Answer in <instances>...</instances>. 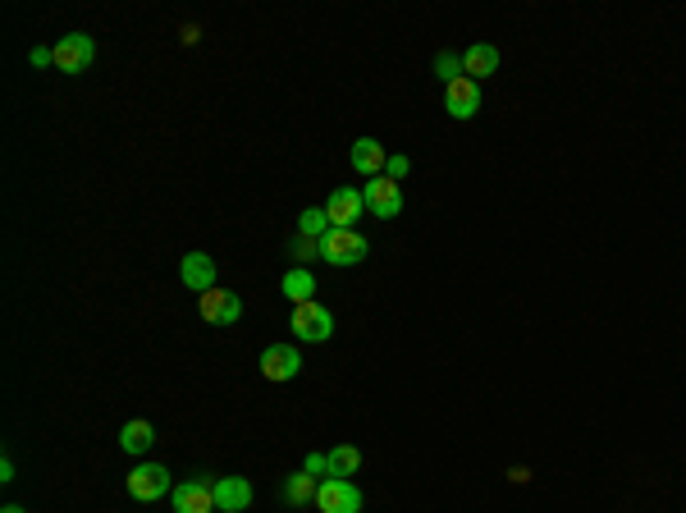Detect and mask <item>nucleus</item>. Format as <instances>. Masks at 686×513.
<instances>
[{
  "mask_svg": "<svg viewBox=\"0 0 686 513\" xmlns=\"http://www.w3.org/2000/svg\"><path fill=\"white\" fill-rule=\"evenodd\" d=\"M348 161H353V170H357V175L376 179V175H385V161H389V152H385V147H380L376 138H357V142H353V152H348Z\"/></svg>",
  "mask_w": 686,
  "mask_h": 513,
  "instance_id": "obj_13",
  "label": "nucleus"
},
{
  "mask_svg": "<svg viewBox=\"0 0 686 513\" xmlns=\"http://www.w3.org/2000/svg\"><path fill=\"white\" fill-rule=\"evenodd\" d=\"M129 495L133 500H142V504H151V500H161V495H170V472L161 468V463H138V468L129 472Z\"/></svg>",
  "mask_w": 686,
  "mask_h": 513,
  "instance_id": "obj_6",
  "label": "nucleus"
},
{
  "mask_svg": "<svg viewBox=\"0 0 686 513\" xmlns=\"http://www.w3.org/2000/svg\"><path fill=\"white\" fill-rule=\"evenodd\" d=\"M307 472L311 477H330V454H307Z\"/></svg>",
  "mask_w": 686,
  "mask_h": 513,
  "instance_id": "obj_24",
  "label": "nucleus"
},
{
  "mask_svg": "<svg viewBox=\"0 0 686 513\" xmlns=\"http://www.w3.org/2000/svg\"><path fill=\"white\" fill-rule=\"evenodd\" d=\"M0 513H23V509H19V504H5V509H0Z\"/></svg>",
  "mask_w": 686,
  "mask_h": 513,
  "instance_id": "obj_26",
  "label": "nucleus"
},
{
  "mask_svg": "<svg viewBox=\"0 0 686 513\" xmlns=\"http://www.w3.org/2000/svg\"><path fill=\"white\" fill-rule=\"evenodd\" d=\"M279 495H284V504H293V509H298V504H311V500H316V477H311L307 468L289 472V477H284V486H279Z\"/></svg>",
  "mask_w": 686,
  "mask_h": 513,
  "instance_id": "obj_16",
  "label": "nucleus"
},
{
  "mask_svg": "<svg viewBox=\"0 0 686 513\" xmlns=\"http://www.w3.org/2000/svg\"><path fill=\"white\" fill-rule=\"evenodd\" d=\"M197 312H202V321H211V326H234V321L243 317V298H238L234 289H220V284H215L211 294L197 298Z\"/></svg>",
  "mask_w": 686,
  "mask_h": 513,
  "instance_id": "obj_5",
  "label": "nucleus"
},
{
  "mask_svg": "<svg viewBox=\"0 0 686 513\" xmlns=\"http://www.w3.org/2000/svg\"><path fill=\"white\" fill-rule=\"evenodd\" d=\"M444 110H449L453 120H472L476 110H481V83H472L467 74L453 78L449 88H444Z\"/></svg>",
  "mask_w": 686,
  "mask_h": 513,
  "instance_id": "obj_9",
  "label": "nucleus"
},
{
  "mask_svg": "<svg viewBox=\"0 0 686 513\" xmlns=\"http://www.w3.org/2000/svg\"><path fill=\"white\" fill-rule=\"evenodd\" d=\"M316 509L321 513H362V491L348 477H325L316 486Z\"/></svg>",
  "mask_w": 686,
  "mask_h": 513,
  "instance_id": "obj_2",
  "label": "nucleus"
},
{
  "mask_svg": "<svg viewBox=\"0 0 686 513\" xmlns=\"http://www.w3.org/2000/svg\"><path fill=\"white\" fill-rule=\"evenodd\" d=\"M284 298H289L293 307H302V303H311V294H316V280H311V271L307 266H298V271H284Z\"/></svg>",
  "mask_w": 686,
  "mask_h": 513,
  "instance_id": "obj_17",
  "label": "nucleus"
},
{
  "mask_svg": "<svg viewBox=\"0 0 686 513\" xmlns=\"http://www.w3.org/2000/svg\"><path fill=\"white\" fill-rule=\"evenodd\" d=\"M462 74L472 78V83H481V78L499 74V46H490V42L467 46V55H462Z\"/></svg>",
  "mask_w": 686,
  "mask_h": 513,
  "instance_id": "obj_15",
  "label": "nucleus"
},
{
  "mask_svg": "<svg viewBox=\"0 0 686 513\" xmlns=\"http://www.w3.org/2000/svg\"><path fill=\"white\" fill-rule=\"evenodd\" d=\"M366 211V197L357 188H334L330 202H325V216H330L334 230H353V220Z\"/></svg>",
  "mask_w": 686,
  "mask_h": 513,
  "instance_id": "obj_12",
  "label": "nucleus"
},
{
  "mask_svg": "<svg viewBox=\"0 0 686 513\" xmlns=\"http://www.w3.org/2000/svg\"><path fill=\"white\" fill-rule=\"evenodd\" d=\"M293 257H298L302 266L316 262V257H321V239H307V234H298V239H293Z\"/></svg>",
  "mask_w": 686,
  "mask_h": 513,
  "instance_id": "obj_21",
  "label": "nucleus"
},
{
  "mask_svg": "<svg viewBox=\"0 0 686 513\" xmlns=\"http://www.w3.org/2000/svg\"><path fill=\"white\" fill-rule=\"evenodd\" d=\"M362 197H366V211H376L380 220H394L398 211H403V188H398V184H394V179H389V175H376V179H366Z\"/></svg>",
  "mask_w": 686,
  "mask_h": 513,
  "instance_id": "obj_7",
  "label": "nucleus"
},
{
  "mask_svg": "<svg viewBox=\"0 0 686 513\" xmlns=\"http://www.w3.org/2000/svg\"><path fill=\"white\" fill-rule=\"evenodd\" d=\"M321 257L330 266H357L366 262V239L357 230H330L321 239Z\"/></svg>",
  "mask_w": 686,
  "mask_h": 513,
  "instance_id": "obj_4",
  "label": "nucleus"
},
{
  "mask_svg": "<svg viewBox=\"0 0 686 513\" xmlns=\"http://www.w3.org/2000/svg\"><path fill=\"white\" fill-rule=\"evenodd\" d=\"M119 445L129 449V454H147V449L156 445V431H151V422L133 417V422H124V431H119Z\"/></svg>",
  "mask_w": 686,
  "mask_h": 513,
  "instance_id": "obj_18",
  "label": "nucleus"
},
{
  "mask_svg": "<svg viewBox=\"0 0 686 513\" xmlns=\"http://www.w3.org/2000/svg\"><path fill=\"white\" fill-rule=\"evenodd\" d=\"M289 330L298 339H307V344H325V339L334 335V317L325 312L316 298L311 303H302V307H293V317H289Z\"/></svg>",
  "mask_w": 686,
  "mask_h": 513,
  "instance_id": "obj_1",
  "label": "nucleus"
},
{
  "mask_svg": "<svg viewBox=\"0 0 686 513\" xmlns=\"http://www.w3.org/2000/svg\"><path fill=\"white\" fill-rule=\"evenodd\" d=\"M174 513H215V481H179L174 486Z\"/></svg>",
  "mask_w": 686,
  "mask_h": 513,
  "instance_id": "obj_10",
  "label": "nucleus"
},
{
  "mask_svg": "<svg viewBox=\"0 0 686 513\" xmlns=\"http://www.w3.org/2000/svg\"><path fill=\"white\" fill-rule=\"evenodd\" d=\"M179 280L188 284L197 298L211 294V289H215V257H211V252H188V257L179 262Z\"/></svg>",
  "mask_w": 686,
  "mask_h": 513,
  "instance_id": "obj_11",
  "label": "nucleus"
},
{
  "mask_svg": "<svg viewBox=\"0 0 686 513\" xmlns=\"http://www.w3.org/2000/svg\"><path fill=\"white\" fill-rule=\"evenodd\" d=\"M298 372H302V353L293 349V344H270V349L261 353V376H266V381L284 385Z\"/></svg>",
  "mask_w": 686,
  "mask_h": 513,
  "instance_id": "obj_8",
  "label": "nucleus"
},
{
  "mask_svg": "<svg viewBox=\"0 0 686 513\" xmlns=\"http://www.w3.org/2000/svg\"><path fill=\"white\" fill-rule=\"evenodd\" d=\"M362 468V454L353 445H334L330 449V477H353Z\"/></svg>",
  "mask_w": 686,
  "mask_h": 513,
  "instance_id": "obj_19",
  "label": "nucleus"
},
{
  "mask_svg": "<svg viewBox=\"0 0 686 513\" xmlns=\"http://www.w3.org/2000/svg\"><path fill=\"white\" fill-rule=\"evenodd\" d=\"M330 230H334V225H330V216H325L321 207H307L298 216V234H307V239H325Z\"/></svg>",
  "mask_w": 686,
  "mask_h": 513,
  "instance_id": "obj_20",
  "label": "nucleus"
},
{
  "mask_svg": "<svg viewBox=\"0 0 686 513\" xmlns=\"http://www.w3.org/2000/svg\"><path fill=\"white\" fill-rule=\"evenodd\" d=\"M92 60H97V42L87 33H69L55 42V69H60V74H83Z\"/></svg>",
  "mask_w": 686,
  "mask_h": 513,
  "instance_id": "obj_3",
  "label": "nucleus"
},
{
  "mask_svg": "<svg viewBox=\"0 0 686 513\" xmlns=\"http://www.w3.org/2000/svg\"><path fill=\"white\" fill-rule=\"evenodd\" d=\"M252 504V486L247 477H220L215 481V509L220 513H243Z\"/></svg>",
  "mask_w": 686,
  "mask_h": 513,
  "instance_id": "obj_14",
  "label": "nucleus"
},
{
  "mask_svg": "<svg viewBox=\"0 0 686 513\" xmlns=\"http://www.w3.org/2000/svg\"><path fill=\"white\" fill-rule=\"evenodd\" d=\"M435 74H440L444 88H449L453 78H462V55H440V60H435Z\"/></svg>",
  "mask_w": 686,
  "mask_h": 513,
  "instance_id": "obj_22",
  "label": "nucleus"
},
{
  "mask_svg": "<svg viewBox=\"0 0 686 513\" xmlns=\"http://www.w3.org/2000/svg\"><path fill=\"white\" fill-rule=\"evenodd\" d=\"M408 170H412V161H408V156H389V161H385V175L394 179V184H398V179H403V175H408Z\"/></svg>",
  "mask_w": 686,
  "mask_h": 513,
  "instance_id": "obj_23",
  "label": "nucleus"
},
{
  "mask_svg": "<svg viewBox=\"0 0 686 513\" xmlns=\"http://www.w3.org/2000/svg\"><path fill=\"white\" fill-rule=\"evenodd\" d=\"M33 65H37V69L55 65V51H51V46H33Z\"/></svg>",
  "mask_w": 686,
  "mask_h": 513,
  "instance_id": "obj_25",
  "label": "nucleus"
}]
</instances>
